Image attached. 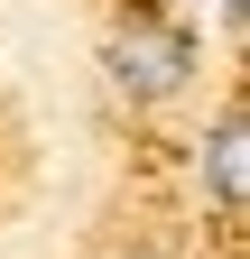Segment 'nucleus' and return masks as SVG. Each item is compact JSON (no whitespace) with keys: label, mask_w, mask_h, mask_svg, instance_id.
<instances>
[{"label":"nucleus","mask_w":250,"mask_h":259,"mask_svg":"<svg viewBox=\"0 0 250 259\" xmlns=\"http://www.w3.org/2000/svg\"><path fill=\"white\" fill-rule=\"evenodd\" d=\"M111 74L130 83V93H148V102H167V93L195 74V47H185V28H158V19H130L111 37Z\"/></svg>","instance_id":"f257e3e1"},{"label":"nucleus","mask_w":250,"mask_h":259,"mask_svg":"<svg viewBox=\"0 0 250 259\" xmlns=\"http://www.w3.org/2000/svg\"><path fill=\"white\" fill-rule=\"evenodd\" d=\"M204 167H213V204H223V213H241V204H250V120H241V102L213 120Z\"/></svg>","instance_id":"f03ea898"},{"label":"nucleus","mask_w":250,"mask_h":259,"mask_svg":"<svg viewBox=\"0 0 250 259\" xmlns=\"http://www.w3.org/2000/svg\"><path fill=\"white\" fill-rule=\"evenodd\" d=\"M139 259H148V250H139Z\"/></svg>","instance_id":"7ed1b4c3"}]
</instances>
